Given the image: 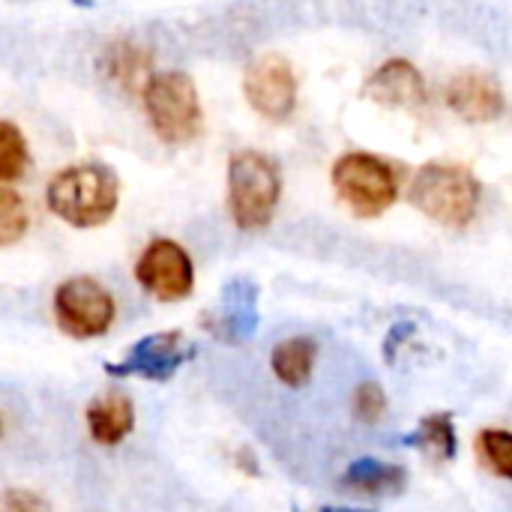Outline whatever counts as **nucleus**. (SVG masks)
Instances as JSON below:
<instances>
[{
    "label": "nucleus",
    "instance_id": "24",
    "mask_svg": "<svg viewBox=\"0 0 512 512\" xmlns=\"http://www.w3.org/2000/svg\"><path fill=\"white\" fill-rule=\"evenodd\" d=\"M324 512H345V510H324Z\"/></svg>",
    "mask_w": 512,
    "mask_h": 512
},
{
    "label": "nucleus",
    "instance_id": "23",
    "mask_svg": "<svg viewBox=\"0 0 512 512\" xmlns=\"http://www.w3.org/2000/svg\"><path fill=\"white\" fill-rule=\"evenodd\" d=\"M75 3H81V6H90V0H75Z\"/></svg>",
    "mask_w": 512,
    "mask_h": 512
},
{
    "label": "nucleus",
    "instance_id": "2",
    "mask_svg": "<svg viewBox=\"0 0 512 512\" xmlns=\"http://www.w3.org/2000/svg\"><path fill=\"white\" fill-rule=\"evenodd\" d=\"M411 204L432 222L462 231L477 219L483 186L468 165L456 162H426L408 189Z\"/></svg>",
    "mask_w": 512,
    "mask_h": 512
},
{
    "label": "nucleus",
    "instance_id": "4",
    "mask_svg": "<svg viewBox=\"0 0 512 512\" xmlns=\"http://www.w3.org/2000/svg\"><path fill=\"white\" fill-rule=\"evenodd\" d=\"M147 120L162 144H192L204 129V108L195 81L180 72H156L141 93Z\"/></svg>",
    "mask_w": 512,
    "mask_h": 512
},
{
    "label": "nucleus",
    "instance_id": "19",
    "mask_svg": "<svg viewBox=\"0 0 512 512\" xmlns=\"http://www.w3.org/2000/svg\"><path fill=\"white\" fill-rule=\"evenodd\" d=\"M477 456L483 459V465L504 477L512 480V432L507 429H486L477 435Z\"/></svg>",
    "mask_w": 512,
    "mask_h": 512
},
{
    "label": "nucleus",
    "instance_id": "17",
    "mask_svg": "<svg viewBox=\"0 0 512 512\" xmlns=\"http://www.w3.org/2000/svg\"><path fill=\"white\" fill-rule=\"evenodd\" d=\"M417 447L435 459V462H450L456 456V429H453V417L450 414H429L423 417L417 435H414Z\"/></svg>",
    "mask_w": 512,
    "mask_h": 512
},
{
    "label": "nucleus",
    "instance_id": "10",
    "mask_svg": "<svg viewBox=\"0 0 512 512\" xmlns=\"http://www.w3.org/2000/svg\"><path fill=\"white\" fill-rule=\"evenodd\" d=\"M192 357V348H186L180 330L168 333H153L141 342H135L117 366L108 363L105 369L111 375H138L147 381H168L186 360Z\"/></svg>",
    "mask_w": 512,
    "mask_h": 512
},
{
    "label": "nucleus",
    "instance_id": "11",
    "mask_svg": "<svg viewBox=\"0 0 512 512\" xmlns=\"http://www.w3.org/2000/svg\"><path fill=\"white\" fill-rule=\"evenodd\" d=\"M363 96L384 108H402V111H414V108L426 105V99H429L423 72L411 60H402V57L381 63L366 78Z\"/></svg>",
    "mask_w": 512,
    "mask_h": 512
},
{
    "label": "nucleus",
    "instance_id": "25",
    "mask_svg": "<svg viewBox=\"0 0 512 512\" xmlns=\"http://www.w3.org/2000/svg\"><path fill=\"white\" fill-rule=\"evenodd\" d=\"M345 512H354V510H345Z\"/></svg>",
    "mask_w": 512,
    "mask_h": 512
},
{
    "label": "nucleus",
    "instance_id": "18",
    "mask_svg": "<svg viewBox=\"0 0 512 512\" xmlns=\"http://www.w3.org/2000/svg\"><path fill=\"white\" fill-rule=\"evenodd\" d=\"M30 165V153H27V138L18 132V126L12 120L0 123V180L9 186L15 183Z\"/></svg>",
    "mask_w": 512,
    "mask_h": 512
},
{
    "label": "nucleus",
    "instance_id": "15",
    "mask_svg": "<svg viewBox=\"0 0 512 512\" xmlns=\"http://www.w3.org/2000/svg\"><path fill=\"white\" fill-rule=\"evenodd\" d=\"M315 342L306 339V336H294V339H285L273 348V357H270V366L276 372V378L288 387H303L309 378H312V369H315Z\"/></svg>",
    "mask_w": 512,
    "mask_h": 512
},
{
    "label": "nucleus",
    "instance_id": "22",
    "mask_svg": "<svg viewBox=\"0 0 512 512\" xmlns=\"http://www.w3.org/2000/svg\"><path fill=\"white\" fill-rule=\"evenodd\" d=\"M3 512H51V507L30 489H9L3 495Z\"/></svg>",
    "mask_w": 512,
    "mask_h": 512
},
{
    "label": "nucleus",
    "instance_id": "1",
    "mask_svg": "<svg viewBox=\"0 0 512 512\" xmlns=\"http://www.w3.org/2000/svg\"><path fill=\"white\" fill-rule=\"evenodd\" d=\"M48 210L72 228L105 225L120 204V180L108 165L84 162L57 171L45 189Z\"/></svg>",
    "mask_w": 512,
    "mask_h": 512
},
{
    "label": "nucleus",
    "instance_id": "16",
    "mask_svg": "<svg viewBox=\"0 0 512 512\" xmlns=\"http://www.w3.org/2000/svg\"><path fill=\"white\" fill-rule=\"evenodd\" d=\"M255 303H258V291L252 282L246 279H234L228 288H225V312H222V330H228L234 339H246L255 333V324H258V312H255Z\"/></svg>",
    "mask_w": 512,
    "mask_h": 512
},
{
    "label": "nucleus",
    "instance_id": "8",
    "mask_svg": "<svg viewBox=\"0 0 512 512\" xmlns=\"http://www.w3.org/2000/svg\"><path fill=\"white\" fill-rule=\"evenodd\" d=\"M243 93L255 114L270 123H285L297 108V75L279 54H264L246 66Z\"/></svg>",
    "mask_w": 512,
    "mask_h": 512
},
{
    "label": "nucleus",
    "instance_id": "5",
    "mask_svg": "<svg viewBox=\"0 0 512 512\" xmlns=\"http://www.w3.org/2000/svg\"><path fill=\"white\" fill-rule=\"evenodd\" d=\"M333 189L342 204L360 219H378L399 198V174L375 153H345L330 171Z\"/></svg>",
    "mask_w": 512,
    "mask_h": 512
},
{
    "label": "nucleus",
    "instance_id": "9",
    "mask_svg": "<svg viewBox=\"0 0 512 512\" xmlns=\"http://www.w3.org/2000/svg\"><path fill=\"white\" fill-rule=\"evenodd\" d=\"M444 102L465 123H492L507 108L501 81L483 69H468L453 75L444 87Z\"/></svg>",
    "mask_w": 512,
    "mask_h": 512
},
{
    "label": "nucleus",
    "instance_id": "20",
    "mask_svg": "<svg viewBox=\"0 0 512 512\" xmlns=\"http://www.w3.org/2000/svg\"><path fill=\"white\" fill-rule=\"evenodd\" d=\"M30 228V213H27V204L24 198L3 183L0 189V243L3 246H12L18 243Z\"/></svg>",
    "mask_w": 512,
    "mask_h": 512
},
{
    "label": "nucleus",
    "instance_id": "6",
    "mask_svg": "<svg viewBox=\"0 0 512 512\" xmlns=\"http://www.w3.org/2000/svg\"><path fill=\"white\" fill-rule=\"evenodd\" d=\"M117 306L108 288L90 276L66 279L54 294V318L72 339H96L114 324Z\"/></svg>",
    "mask_w": 512,
    "mask_h": 512
},
{
    "label": "nucleus",
    "instance_id": "13",
    "mask_svg": "<svg viewBox=\"0 0 512 512\" xmlns=\"http://www.w3.org/2000/svg\"><path fill=\"white\" fill-rule=\"evenodd\" d=\"M102 69H105V75H108L111 81H117L120 87H126V90H141V93H144V87L150 84V78L156 75V72H153L150 54H147L141 45L126 42V39L108 45V51H105V57H102Z\"/></svg>",
    "mask_w": 512,
    "mask_h": 512
},
{
    "label": "nucleus",
    "instance_id": "7",
    "mask_svg": "<svg viewBox=\"0 0 512 512\" xmlns=\"http://www.w3.org/2000/svg\"><path fill=\"white\" fill-rule=\"evenodd\" d=\"M135 279L150 297L162 303H180L195 288V264L177 240L156 237L141 252L135 264Z\"/></svg>",
    "mask_w": 512,
    "mask_h": 512
},
{
    "label": "nucleus",
    "instance_id": "21",
    "mask_svg": "<svg viewBox=\"0 0 512 512\" xmlns=\"http://www.w3.org/2000/svg\"><path fill=\"white\" fill-rule=\"evenodd\" d=\"M387 411V393L378 384H360L354 390V414L363 423H378Z\"/></svg>",
    "mask_w": 512,
    "mask_h": 512
},
{
    "label": "nucleus",
    "instance_id": "14",
    "mask_svg": "<svg viewBox=\"0 0 512 512\" xmlns=\"http://www.w3.org/2000/svg\"><path fill=\"white\" fill-rule=\"evenodd\" d=\"M405 480L408 477L399 465H387L378 459H360L345 471L342 486L357 495H393V492L405 489Z\"/></svg>",
    "mask_w": 512,
    "mask_h": 512
},
{
    "label": "nucleus",
    "instance_id": "12",
    "mask_svg": "<svg viewBox=\"0 0 512 512\" xmlns=\"http://www.w3.org/2000/svg\"><path fill=\"white\" fill-rule=\"evenodd\" d=\"M135 426V408L123 393H105L87 405V432L102 447H117Z\"/></svg>",
    "mask_w": 512,
    "mask_h": 512
},
{
    "label": "nucleus",
    "instance_id": "3",
    "mask_svg": "<svg viewBox=\"0 0 512 512\" xmlns=\"http://www.w3.org/2000/svg\"><path fill=\"white\" fill-rule=\"evenodd\" d=\"M282 198V171L261 150H240L228 162V213L240 231H264Z\"/></svg>",
    "mask_w": 512,
    "mask_h": 512
}]
</instances>
